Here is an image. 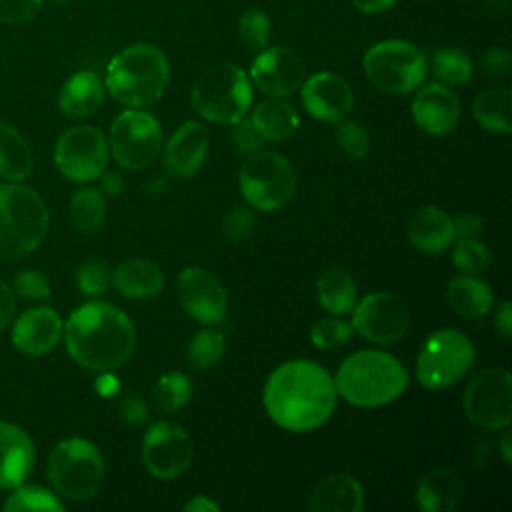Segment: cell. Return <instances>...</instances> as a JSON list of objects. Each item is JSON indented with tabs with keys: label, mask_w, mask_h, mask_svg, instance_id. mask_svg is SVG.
Wrapping results in <instances>:
<instances>
[{
	"label": "cell",
	"mask_w": 512,
	"mask_h": 512,
	"mask_svg": "<svg viewBox=\"0 0 512 512\" xmlns=\"http://www.w3.org/2000/svg\"><path fill=\"white\" fill-rule=\"evenodd\" d=\"M462 478L446 466L428 470L416 486V504L424 512H450L462 500Z\"/></svg>",
	"instance_id": "26"
},
{
	"label": "cell",
	"mask_w": 512,
	"mask_h": 512,
	"mask_svg": "<svg viewBox=\"0 0 512 512\" xmlns=\"http://www.w3.org/2000/svg\"><path fill=\"white\" fill-rule=\"evenodd\" d=\"M98 390H100V394H104V396H112V394L118 392V380L110 374V370H104V372H102V376H100V380H98Z\"/></svg>",
	"instance_id": "55"
},
{
	"label": "cell",
	"mask_w": 512,
	"mask_h": 512,
	"mask_svg": "<svg viewBox=\"0 0 512 512\" xmlns=\"http://www.w3.org/2000/svg\"><path fill=\"white\" fill-rule=\"evenodd\" d=\"M170 64L166 54L148 42L122 48L106 68L104 86L110 96L128 106L142 108L154 104L166 90Z\"/></svg>",
	"instance_id": "4"
},
{
	"label": "cell",
	"mask_w": 512,
	"mask_h": 512,
	"mask_svg": "<svg viewBox=\"0 0 512 512\" xmlns=\"http://www.w3.org/2000/svg\"><path fill=\"white\" fill-rule=\"evenodd\" d=\"M62 330L70 356L96 372L122 366L136 346V330L128 314L106 302L78 306Z\"/></svg>",
	"instance_id": "2"
},
{
	"label": "cell",
	"mask_w": 512,
	"mask_h": 512,
	"mask_svg": "<svg viewBox=\"0 0 512 512\" xmlns=\"http://www.w3.org/2000/svg\"><path fill=\"white\" fill-rule=\"evenodd\" d=\"M224 350V334L218 328H202L190 338L186 346V362L196 370H208L222 360Z\"/></svg>",
	"instance_id": "36"
},
{
	"label": "cell",
	"mask_w": 512,
	"mask_h": 512,
	"mask_svg": "<svg viewBox=\"0 0 512 512\" xmlns=\"http://www.w3.org/2000/svg\"><path fill=\"white\" fill-rule=\"evenodd\" d=\"M262 142L264 138L250 118L242 116L236 122H232V144L238 152L252 154L262 146Z\"/></svg>",
	"instance_id": "46"
},
{
	"label": "cell",
	"mask_w": 512,
	"mask_h": 512,
	"mask_svg": "<svg viewBox=\"0 0 512 512\" xmlns=\"http://www.w3.org/2000/svg\"><path fill=\"white\" fill-rule=\"evenodd\" d=\"M162 148V126L150 112L128 108L110 126L108 150L126 170L150 166Z\"/></svg>",
	"instance_id": "11"
},
{
	"label": "cell",
	"mask_w": 512,
	"mask_h": 512,
	"mask_svg": "<svg viewBox=\"0 0 512 512\" xmlns=\"http://www.w3.org/2000/svg\"><path fill=\"white\" fill-rule=\"evenodd\" d=\"M36 460L30 436L16 424L0 422V490H14L32 472Z\"/></svg>",
	"instance_id": "22"
},
{
	"label": "cell",
	"mask_w": 512,
	"mask_h": 512,
	"mask_svg": "<svg viewBox=\"0 0 512 512\" xmlns=\"http://www.w3.org/2000/svg\"><path fill=\"white\" fill-rule=\"evenodd\" d=\"M494 328L496 332L508 340L510 338V330H512V310H510V302L504 300L500 302V306L496 308V314H494Z\"/></svg>",
	"instance_id": "51"
},
{
	"label": "cell",
	"mask_w": 512,
	"mask_h": 512,
	"mask_svg": "<svg viewBox=\"0 0 512 512\" xmlns=\"http://www.w3.org/2000/svg\"><path fill=\"white\" fill-rule=\"evenodd\" d=\"M248 78L266 96H288L302 86L306 64L294 48L272 46L256 54Z\"/></svg>",
	"instance_id": "17"
},
{
	"label": "cell",
	"mask_w": 512,
	"mask_h": 512,
	"mask_svg": "<svg viewBox=\"0 0 512 512\" xmlns=\"http://www.w3.org/2000/svg\"><path fill=\"white\" fill-rule=\"evenodd\" d=\"M210 144L208 128L202 122L188 120L170 136L164 148V164L178 178L192 176L206 160Z\"/></svg>",
	"instance_id": "21"
},
{
	"label": "cell",
	"mask_w": 512,
	"mask_h": 512,
	"mask_svg": "<svg viewBox=\"0 0 512 512\" xmlns=\"http://www.w3.org/2000/svg\"><path fill=\"white\" fill-rule=\"evenodd\" d=\"M356 282L344 268H328L316 280V298L320 306L336 316L348 314L356 304Z\"/></svg>",
	"instance_id": "31"
},
{
	"label": "cell",
	"mask_w": 512,
	"mask_h": 512,
	"mask_svg": "<svg viewBox=\"0 0 512 512\" xmlns=\"http://www.w3.org/2000/svg\"><path fill=\"white\" fill-rule=\"evenodd\" d=\"M16 310V300H14V292L12 288H8V284H4L0 280V330H4Z\"/></svg>",
	"instance_id": "50"
},
{
	"label": "cell",
	"mask_w": 512,
	"mask_h": 512,
	"mask_svg": "<svg viewBox=\"0 0 512 512\" xmlns=\"http://www.w3.org/2000/svg\"><path fill=\"white\" fill-rule=\"evenodd\" d=\"M68 216L76 230L90 234L98 230L106 216V200L96 188H80L68 202Z\"/></svg>",
	"instance_id": "33"
},
{
	"label": "cell",
	"mask_w": 512,
	"mask_h": 512,
	"mask_svg": "<svg viewBox=\"0 0 512 512\" xmlns=\"http://www.w3.org/2000/svg\"><path fill=\"white\" fill-rule=\"evenodd\" d=\"M108 154V140L102 130L90 124H78L64 130L56 140L54 164L64 178L90 182L106 170Z\"/></svg>",
	"instance_id": "13"
},
{
	"label": "cell",
	"mask_w": 512,
	"mask_h": 512,
	"mask_svg": "<svg viewBox=\"0 0 512 512\" xmlns=\"http://www.w3.org/2000/svg\"><path fill=\"white\" fill-rule=\"evenodd\" d=\"M452 262L462 274L480 276L490 266V250L476 238H456Z\"/></svg>",
	"instance_id": "39"
},
{
	"label": "cell",
	"mask_w": 512,
	"mask_h": 512,
	"mask_svg": "<svg viewBox=\"0 0 512 512\" xmlns=\"http://www.w3.org/2000/svg\"><path fill=\"white\" fill-rule=\"evenodd\" d=\"M354 334V328L348 320L338 318L336 314L320 318L310 328V340L320 350H334L344 346Z\"/></svg>",
	"instance_id": "40"
},
{
	"label": "cell",
	"mask_w": 512,
	"mask_h": 512,
	"mask_svg": "<svg viewBox=\"0 0 512 512\" xmlns=\"http://www.w3.org/2000/svg\"><path fill=\"white\" fill-rule=\"evenodd\" d=\"M4 510L10 512H26V510H48V512H62L64 510V502H60V498L50 492L44 486H36V484H20L14 488V492L6 498L4 502Z\"/></svg>",
	"instance_id": "37"
},
{
	"label": "cell",
	"mask_w": 512,
	"mask_h": 512,
	"mask_svg": "<svg viewBox=\"0 0 512 512\" xmlns=\"http://www.w3.org/2000/svg\"><path fill=\"white\" fill-rule=\"evenodd\" d=\"M192 398V384L184 372L172 370L162 374L152 388V402L158 412L174 414L180 412Z\"/></svg>",
	"instance_id": "34"
},
{
	"label": "cell",
	"mask_w": 512,
	"mask_h": 512,
	"mask_svg": "<svg viewBox=\"0 0 512 512\" xmlns=\"http://www.w3.org/2000/svg\"><path fill=\"white\" fill-rule=\"evenodd\" d=\"M176 296L184 312L202 324H218L228 310L222 282L206 268L186 266L176 278Z\"/></svg>",
	"instance_id": "16"
},
{
	"label": "cell",
	"mask_w": 512,
	"mask_h": 512,
	"mask_svg": "<svg viewBox=\"0 0 512 512\" xmlns=\"http://www.w3.org/2000/svg\"><path fill=\"white\" fill-rule=\"evenodd\" d=\"M194 458L190 434L172 422H156L142 440V462L146 470L160 480H172L184 474Z\"/></svg>",
	"instance_id": "15"
},
{
	"label": "cell",
	"mask_w": 512,
	"mask_h": 512,
	"mask_svg": "<svg viewBox=\"0 0 512 512\" xmlns=\"http://www.w3.org/2000/svg\"><path fill=\"white\" fill-rule=\"evenodd\" d=\"M50 2H54V4H62V6H66V4H72V2H76V0H50Z\"/></svg>",
	"instance_id": "57"
},
{
	"label": "cell",
	"mask_w": 512,
	"mask_h": 512,
	"mask_svg": "<svg viewBox=\"0 0 512 512\" xmlns=\"http://www.w3.org/2000/svg\"><path fill=\"white\" fill-rule=\"evenodd\" d=\"M464 414L484 430H504L512 420V376L502 366L480 370L462 396Z\"/></svg>",
	"instance_id": "12"
},
{
	"label": "cell",
	"mask_w": 512,
	"mask_h": 512,
	"mask_svg": "<svg viewBox=\"0 0 512 512\" xmlns=\"http://www.w3.org/2000/svg\"><path fill=\"white\" fill-rule=\"evenodd\" d=\"M362 68L372 86L398 96L414 92L424 82L428 60L426 54L408 40H384L364 52Z\"/></svg>",
	"instance_id": "8"
},
{
	"label": "cell",
	"mask_w": 512,
	"mask_h": 512,
	"mask_svg": "<svg viewBox=\"0 0 512 512\" xmlns=\"http://www.w3.org/2000/svg\"><path fill=\"white\" fill-rule=\"evenodd\" d=\"M62 328L64 324L56 310L48 306L28 308L14 322L12 342L28 356H42L60 342Z\"/></svg>",
	"instance_id": "20"
},
{
	"label": "cell",
	"mask_w": 512,
	"mask_h": 512,
	"mask_svg": "<svg viewBox=\"0 0 512 512\" xmlns=\"http://www.w3.org/2000/svg\"><path fill=\"white\" fill-rule=\"evenodd\" d=\"M254 232V212L246 206L232 208L222 220V236L230 244H242Z\"/></svg>",
	"instance_id": "44"
},
{
	"label": "cell",
	"mask_w": 512,
	"mask_h": 512,
	"mask_svg": "<svg viewBox=\"0 0 512 512\" xmlns=\"http://www.w3.org/2000/svg\"><path fill=\"white\" fill-rule=\"evenodd\" d=\"M44 0H0V22L8 26H24L32 22Z\"/></svg>",
	"instance_id": "45"
},
{
	"label": "cell",
	"mask_w": 512,
	"mask_h": 512,
	"mask_svg": "<svg viewBox=\"0 0 512 512\" xmlns=\"http://www.w3.org/2000/svg\"><path fill=\"white\" fill-rule=\"evenodd\" d=\"M44 200L24 184H0V258L20 260L30 254L48 232Z\"/></svg>",
	"instance_id": "5"
},
{
	"label": "cell",
	"mask_w": 512,
	"mask_h": 512,
	"mask_svg": "<svg viewBox=\"0 0 512 512\" xmlns=\"http://www.w3.org/2000/svg\"><path fill=\"white\" fill-rule=\"evenodd\" d=\"M120 416L132 426H140L148 420V408L138 394H130L120 402Z\"/></svg>",
	"instance_id": "48"
},
{
	"label": "cell",
	"mask_w": 512,
	"mask_h": 512,
	"mask_svg": "<svg viewBox=\"0 0 512 512\" xmlns=\"http://www.w3.org/2000/svg\"><path fill=\"white\" fill-rule=\"evenodd\" d=\"M46 474L58 496L84 502L102 488L106 468L100 450L90 440L66 438L52 448Z\"/></svg>",
	"instance_id": "7"
},
{
	"label": "cell",
	"mask_w": 512,
	"mask_h": 512,
	"mask_svg": "<svg viewBox=\"0 0 512 512\" xmlns=\"http://www.w3.org/2000/svg\"><path fill=\"white\" fill-rule=\"evenodd\" d=\"M406 234L416 250L424 254H442L454 242L452 216L434 204L420 206L408 218Z\"/></svg>",
	"instance_id": "23"
},
{
	"label": "cell",
	"mask_w": 512,
	"mask_h": 512,
	"mask_svg": "<svg viewBox=\"0 0 512 512\" xmlns=\"http://www.w3.org/2000/svg\"><path fill=\"white\" fill-rule=\"evenodd\" d=\"M238 182L248 206L260 212H274L290 202L296 190V172L286 156L256 150L244 160Z\"/></svg>",
	"instance_id": "10"
},
{
	"label": "cell",
	"mask_w": 512,
	"mask_h": 512,
	"mask_svg": "<svg viewBox=\"0 0 512 512\" xmlns=\"http://www.w3.org/2000/svg\"><path fill=\"white\" fill-rule=\"evenodd\" d=\"M512 66L510 50L502 46H494L482 54V68L488 76H506Z\"/></svg>",
	"instance_id": "47"
},
{
	"label": "cell",
	"mask_w": 512,
	"mask_h": 512,
	"mask_svg": "<svg viewBox=\"0 0 512 512\" xmlns=\"http://www.w3.org/2000/svg\"><path fill=\"white\" fill-rule=\"evenodd\" d=\"M32 172V152L24 136L10 124L0 122V178L18 182Z\"/></svg>",
	"instance_id": "32"
},
{
	"label": "cell",
	"mask_w": 512,
	"mask_h": 512,
	"mask_svg": "<svg viewBox=\"0 0 512 512\" xmlns=\"http://www.w3.org/2000/svg\"><path fill=\"white\" fill-rule=\"evenodd\" d=\"M410 384L404 364L382 350L350 354L334 376L336 394L358 408H378L394 402Z\"/></svg>",
	"instance_id": "3"
},
{
	"label": "cell",
	"mask_w": 512,
	"mask_h": 512,
	"mask_svg": "<svg viewBox=\"0 0 512 512\" xmlns=\"http://www.w3.org/2000/svg\"><path fill=\"white\" fill-rule=\"evenodd\" d=\"M270 18L262 10L250 8L238 18V38L240 44L250 52H260L270 40Z\"/></svg>",
	"instance_id": "38"
},
{
	"label": "cell",
	"mask_w": 512,
	"mask_h": 512,
	"mask_svg": "<svg viewBox=\"0 0 512 512\" xmlns=\"http://www.w3.org/2000/svg\"><path fill=\"white\" fill-rule=\"evenodd\" d=\"M510 436H508V432H506V428H504V436H502V440H500V452H502V456H504V462L508 464L510 462Z\"/></svg>",
	"instance_id": "56"
},
{
	"label": "cell",
	"mask_w": 512,
	"mask_h": 512,
	"mask_svg": "<svg viewBox=\"0 0 512 512\" xmlns=\"http://www.w3.org/2000/svg\"><path fill=\"white\" fill-rule=\"evenodd\" d=\"M474 120L492 134H510L512 130V90L504 86L482 90L472 104Z\"/></svg>",
	"instance_id": "30"
},
{
	"label": "cell",
	"mask_w": 512,
	"mask_h": 512,
	"mask_svg": "<svg viewBox=\"0 0 512 512\" xmlns=\"http://www.w3.org/2000/svg\"><path fill=\"white\" fill-rule=\"evenodd\" d=\"M410 112L414 122L432 136H444L452 132L460 120V100L440 82H432L422 86L412 102Z\"/></svg>",
	"instance_id": "19"
},
{
	"label": "cell",
	"mask_w": 512,
	"mask_h": 512,
	"mask_svg": "<svg viewBox=\"0 0 512 512\" xmlns=\"http://www.w3.org/2000/svg\"><path fill=\"white\" fill-rule=\"evenodd\" d=\"M452 226H454V240L478 238V234H482L484 230V220L476 214H458L456 218H452Z\"/></svg>",
	"instance_id": "49"
},
{
	"label": "cell",
	"mask_w": 512,
	"mask_h": 512,
	"mask_svg": "<svg viewBox=\"0 0 512 512\" xmlns=\"http://www.w3.org/2000/svg\"><path fill=\"white\" fill-rule=\"evenodd\" d=\"M184 510H186V512H218L220 506H218L214 500H210L208 496L198 494V496L190 498V500L184 504Z\"/></svg>",
	"instance_id": "54"
},
{
	"label": "cell",
	"mask_w": 512,
	"mask_h": 512,
	"mask_svg": "<svg viewBox=\"0 0 512 512\" xmlns=\"http://www.w3.org/2000/svg\"><path fill=\"white\" fill-rule=\"evenodd\" d=\"M434 78L444 86H462L472 78L474 66L470 56L460 48H438L430 62Z\"/></svg>",
	"instance_id": "35"
},
{
	"label": "cell",
	"mask_w": 512,
	"mask_h": 512,
	"mask_svg": "<svg viewBox=\"0 0 512 512\" xmlns=\"http://www.w3.org/2000/svg\"><path fill=\"white\" fill-rule=\"evenodd\" d=\"M192 108L206 120L232 124L252 106V82L248 74L230 62L206 68L190 90Z\"/></svg>",
	"instance_id": "6"
},
{
	"label": "cell",
	"mask_w": 512,
	"mask_h": 512,
	"mask_svg": "<svg viewBox=\"0 0 512 512\" xmlns=\"http://www.w3.org/2000/svg\"><path fill=\"white\" fill-rule=\"evenodd\" d=\"M448 306L464 318H482L494 306L492 288L472 274H460L446 288Z\"/></svg>",
	"instance_id": "29"
},
{
	"label": "cell",
	"mask_w": 512,
	"mask_h": 512,
	"mask_svg": "<svg viewBox=\"0 0 512 512\" xmlns=\"http://www.w3.org/2000/svg\"><path fill=\"white\" fill-rule=\"evenodd\" d=\"M300 98L306 112L320 122H340L354 106L350 84L334 72H316L304 78Z\"/></svg>",
	"instance_id": "18"
},
{
	"label": "cell",
	"mask_w": 512,
	"mask_h": 512,
	"mask_svg": "<svg viewBox=\"0 0 512 512\" xmlns=\"http://www.w3.org/2000/svg\"><path fill=\"white\" fill-rule=\"evenodd\" d=\"M352 328L374 344H392L404 338L410 314L400 296L392 292H372L354 304Z\"/></svg>",
	"instance_id": "14"
},
{
	"label": "cell",
	"mask_w": 512,
	"mask_h": 512,
	"mask_svg": "<svg viewBox=\"0 0 512 512\" xmlns=\"http://www.w3.org/2000/svg\"><path fill=\"white\" fill-rule=\"evenodd\" d=\"M110 270L106 262L98 258L84 260L76 270V286L86 296H98L108 290L110 284Z\"/></svg>",
	"instance_id": "41"
},
{
	"label": "cell",
	"mask_w": 512,
	"mask_h": 512,
	"mask_svg": "<svg viewBox=\"0 0 512 512\" xmlns=\"http://www.w3.org/2000/svg\"><path fill=\"white\" fill-rule=\"evenodd\" d=\"M338 146L352 158H364L370 148V136L366 128L354 120H340L336 126Z\"/></svg>",
	"instance_id": "42"
},
{
	"label": "cell",
	"mask_w": 512,
	"mask_h": 512,
	"mask_svg": "<svg viewBox=\"0 0 512 512\" xmlns=\"http://www.w3.org/2000/svg\"><path fill=\"white\" fill-rule=\"evenodd\" d=\"M330 372L314 360H288L266 378L262 400L270 420L288 432H310L326 424L336 408Z\"/></svg>",
	"instance_id": "1"
},
{
	"label": "cell",
	"mask_w": 512,
	"mask_h": 512,
	"mask_svg": "<svg viewBox=\"0 0 512 512\" xmlns=\"http://www.w3.org/2000/svg\"><path fill=\"white\" fill-rule=\"evenodd\" d=\"M106 86L92 70L74 72L58 92V108L68 118H84L104 104Z\"/></svg>",
	"instance_id": "24"
},
{
	"label": "cell",
	"mask_w": 512,
	"mask_h": 512,
	"mask_svg": "<svg viewBox=\"0 0 512 512\" xmlns=\"http://www.w3.org/2000/svg\"><path fill=\"white\" fill-rule=\"evenodd\" d=\"M350 2L360 14H366V16L382 14L396 4V0H350Z\"/></svg>",
	"instance_id": "52"
},
{
	"label": "cell",
	"mask_w": 512,
	"mask_h": 512,
	"mask_svg": "<svg viewBox=\"0 0 512 512\" xmlns=\"http://www.w3.org/2000/svg\"><path fill=\"white\" fill-rule=\"evenodd\" d=\"M476 350L468 336L456 328L432 332L420 346L416 378L428 390H442L462 380L474 366Z\"/></svg>",
	"instance_id": "9"
},
{
	"label": "cell",
	"mask_w": 512,
	"mask_h": 512,
	"mask_svg": "<svg viewBox=\"0 0 512 512\" xmlns=\"http://www.w3.org/2000/svg\"><path fill=\"white\" fill-rule=\"evenodd\" d=\"M112 282L122 296L132 300H146L162 292L164 272L152 260L128 258L116 266Z\"/></svg>",
	"instance_id": "27"
},
{
	"label": "cell",
	"mask_w": 512,
	"mask_h": 512,
	"mask_svg": "<svg viewBox=\"0 0 512 512\" xmlns=\"http://www.w3.org/2000/svg\"><path fill=\"white\" fill-rule=\"evenodd\" d=\"M250 120L254 122L264 140L274 142L290 138L300 126V116L296 108L288 100H284V96H268L260 100L252 110Z\"/></svg>",
	"instance_id": "28"
},
{
	"label": "cell",
	"mask_w": 512,
	"mask_h": 512,
	"mask_svg": "<svg viewBox=\"0 0 512 512\" xmlns=\"http://www.w3.org/2000/svg\"><path fill=\"white\" fill-rule=\"evenodd\" d=\"M12 292L30 302H42L50 296L48 278L40 270H20L12 280Z\"/></svg>",
	"instance_id": "43"
},
{
	"label": "cell",
	"mask_w": 512,
	"mask_h": 512,
	"mask_svg": "<svg viewBox=\"0 0 512 512\" xmlns=\"http://www.w3.org/2000/svg\"><path fill=\"white\" fill-rule=\"evenodd\" d=\"M102 178V188L110 194V196H118L124 190V176L118 170H104L100 174Z\"/></svg>",
	"instance_id": "53"
},
{
	"label": "cell",
	"mask_w": 512,
	"mask_h": 512,
	"mask_svg": "<svg viewBox=\"0 0 512 512\" xmlns=\"http://www.w3.org/2000/svg\"><path fill=\"white\" fill-rule=\"evenodd\" d=\"M312 512H360L364 508V490L350 474H332L316 484L310 494Z\"/></svg>",
	"instance_id": "25"
}]
</instances>
